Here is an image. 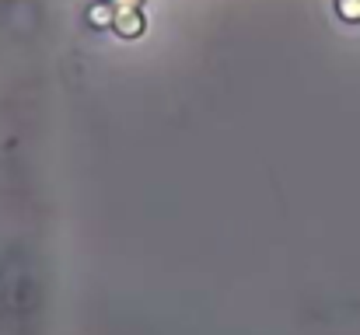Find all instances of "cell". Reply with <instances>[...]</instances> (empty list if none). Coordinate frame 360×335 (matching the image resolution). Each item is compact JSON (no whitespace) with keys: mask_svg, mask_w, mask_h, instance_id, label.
Masks as SVG:
<instances>
[{"mask_svg":"<svg viewBox=\"0 0 360 335\" xmlns=\"http://www.w3.org/2000/svg\"><path fill=\"white\" fill-rule=\"evenodd\" d=\"M116 28H120V35L133 39V35H140V32H143V21H140V14H136V11H120V14H116Z\"/></svg>","mask_w":360,"mask_h":335,"instance_id":"1","label":"cell"},{"mask_svg":"<svg viewBox=\"0 0 360 335\" xmlns=\"http://www.w3.org/2000/svg\"><path fill=\"white\" fill-rule=\"evenodd\" d=\"M91 21L105 25V21H109V11H105V7H95V11H91Z\"/></svg>","mask_w":360,"mask_h":335,"instance_id":"2","label":"cell"},{"mask_svg":"<svg viewBox=\"0 0 360 335\" xmlns=\"http://www.w3.org/2000/svg\"><path fill=\"white\" fill-rule=\"evenodd\" d=\"M112 4H120L122 11H133V7H136V0H112Z\"/></svg>","mask_w":360,"mask_h":335,"instance_id":"3","label":"cell"}]
</instances>
